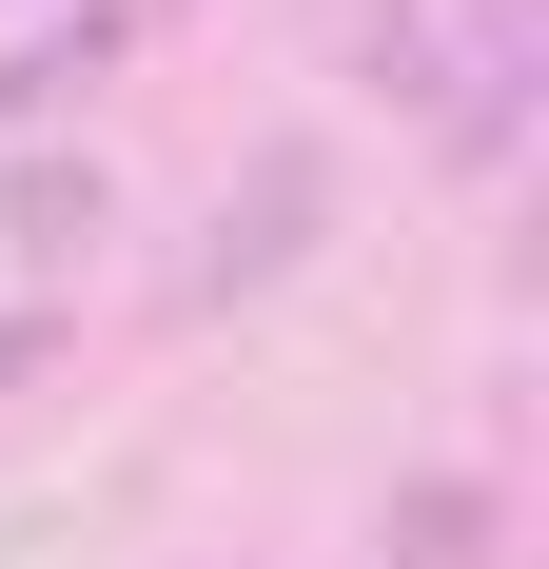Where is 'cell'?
<instances>
[{
  "label": "cell",
  "mask_w": 549,
  "mask_h": 569,
  "mask_svg": "<svg viewBox=\"0 0 549 569\" xmlns=\"http://www.w3.org/2000/svg\"><path fill=\"white\" fill-rule=\"evenodd\" d=\"M333 197H353V177H333V138H315V118H274L256 158L217 177V236H197V315H236V295H274V276H315Z\"/></svg>",
  "instance_id": "1"
},
{
  "label": "cell",
  "mask_w": 549,
  "mask_h": 569,
  "mask_svg": "<svg viewBox=\"0 0 549 569\" xmlns=\"http://www.w3.org/2000/svg\"><path fill=\"white\" fill-rule=\"evenodd\" d=\"M530 79H549V0H471V20H451V79H432V158L510 177L530 158Z\"/></svg>",
  "instance_id": "2"
},
{
  "label": "cell",
  "mask_w": 549,
  "mask_h": 569,
  "mask_svg": "<svg viewBox=\"0 0 549 569\" xmlns=\"http://www.w3.org/2000/svg\"><path fill=\"white\" fill-rule=\"evenodd\" d=\"M373 550L392 569H510V471H392V491H373Z\"/></svg>",
  "instance_id": "3"
},
{
  "label": "cell",
  "mask_w": 549,
  "mask_h": 569,
  "mask_svg": "<svg viewBox=\"0 0 549 569\" xmlns=\"http://www.w3.org/2000/svg\"><path fill=\"white\" fill-rule=\"evenodd\" d=\"M333 59H353L392 118H432V79H451V20H432V0H333Z\"/></svg>",
  "instance_id": "4"
},
{
  "label": "cell",
  "mask_w": 549,
  "mask_h": 569,
  "mask_svg": "<svg viewBox=\"0 0 549 569\" xmlns=\"http://www.w3.org/2000/svg\"><path fill=\"white\" fill-rule=\"evenodd\" d=\"M118 40H138V20H118V0H79V20H40V40L0 59V118H59V99H79V79H99Z\"/></svg>",
  "instance_id": "5"
},
{
  "label": "cell",
  "mask_w": 549,
  "mask_h": 569,
  "mask_svg": "<svg viewBox=\"0 0 549 569\" xmlns=\"http://www.w3.org/2000/svg\"><path fill=\"white\" fill-rule=\"evenodd\" d=\"M99 217H118V177H99V158H20V197H0V236H20V256H79Z\"/></svg>",
  "instance_id": "6"
},
{
  "label": "cell",
  "mask_w": 549,
  "mask_h": 569,
  "mask_svg": "<svg viewBox=\"0 0 549 569\" xmlns=\"http://www.w3.org/2000/svg\"><path fill=\"white\" fill-rule=\"evenodd\" d=\"M40 353H59V315H0V393H20V373H40Z\"/></svg>",
  "instance_id": "7"
},
{
  "label": "cell",
  "mask_w": 549,
  "mask_h": 569,
  "mask_svg": "<svg viewBox=\"0 0 549 569\" xmlns=\"http://www.w3.org/2000/svg\"><path fill=\"white\" fill-rule=\"evenodd\" d=\"M118 20H197V0H118Z\"/></svg>",
  "instance_id": "8"
}]
</instances>
